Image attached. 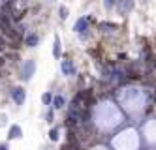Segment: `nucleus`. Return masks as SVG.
Masks as SVG:
<instances>
[{"label":"nucleus","instance_id":"9","mask_svg":"<svg viewBox=\"0 0 156 150\" xmlns=\"http://www.w3.org/2000/svg\"><path fill=\"white\" fill-rule=\"evenodd\" d=\"M53 107H55V109H60V107H64V98H62V96H57V98L53 99Z\"/></svg>","mask_w":156,"mask_h":150},{"label":"nucleus","instance_id":"16","mask_svg":"<svg viewBox=\"0 0 156 150\" xmlns=\"http://www.w3.org/2000/svg\"><path fill=\"white\" fill-rule=\"evenodd\" d=\"M143 2H145V0H143Z\"/></svg>","mask_w":156,"mask_h":150},{"label":"nucleus","instance_id":"5","mask_svg":"<svg viewBox=\"0 0 156 150\" xmlns=\"http://www.w3.org/2000/svg\"><path fill=\"white\" fill-rule=\"evenodd\" d=\"M87 25H88V21H87V19H79V21L75 23L73 30H75V32H85V30H87Z\"/></svg>","mask_w":156,"mask_h":150},{"label":"nucleus","instance_id":"11","mask_svg":"<svg viewBox=\"0 0 156 150\" xmlns=\"http://www.w3.org/2000/svg\"><path fill=\"white\" fill-rule=\"evenodd\" d=\"M49 137H51V141H58V128H53Z\"/></svg>","mask_w":156,"mask_h":150},{"label":"nucleus","instance_id":"2","mask_svg":"<svg viewBox=\"0 0 156 150\" xmlns=\"http://www.w3.org/2000/svg\"><path fill=\"white\" fill-rule=\"evenodd\" d=\"M133 6V0H120L119 2V11H120V15H126L128 11L132 9Z\"/></svg>","mask_w":156,"mask_h":150},{"label":"nucleus","instance_id":"4","mask_svg":"<svg viewBox=\"0 0 156 150\" xmlns=\"http://www.w3.org/2000/svg\"><path fill=\"white\" fill-rule=\"evenodd\" d=\"M62 72H64V75H75V68L70 60H64L62 62Z\"/></svg>","mask_w":156,"mask_h":150},{"label":"nucleus","instance_id":"1","mask_svg":"<svg viewBox=\"0 0 156 150\" xmlns=\"http://www.w3.org/2000/svg\"><path fill=\"white\" fill-rule=\"evenodd\" d=\"M12 98H13V101L17 103V105H21V103H25V90H23V88H13V92H12Z\"/></svg>","mask_w":156,"mask_h":150},{"label":"nucleus","instance_id":"7","mask_svg":"<svg viewBox=\"0 0 156 150\" xmlns=\"http://www.w3.org/2000/svg\"><path fill=\"white\" fill-rule=\"evenodd\" d=\"M53 56H55V58H58V56H60V40H58V36H55V47H53Z\"/></svg>","mask_w":156,"mask_h":150},{"label":"nucleus","instance_id":"12","mask_svg":"<svg viewBox=\"0 0 156 150\" xmlns=\"http://www.w3.org/2000/svg\"><path fill=\"white\" fill-rule=\"evenodd\" d=\"M41 101H43V103H45V105H49V103L53 101V96H51V94H47V92H45V94H43V96H41Z\"/></svg>","mask_w":156,"mask_h":150},{"label":"nucleus","instance_id":"10","mask_svg":"<svg viewBox=\"0 0 156 150\" xmlns=\"http://www.w3.org/2000/svg\"><path fill=\"white\" fill-rule=\"evenodd\" d=\"M27 43L30 45V47H34V45H38V36H36V34H30V36L27 38Z\"/></svg>","mask_w":156,"mask_h":150},{"label":"nucleus","instance_id":"3","mask_svg":"<svg viewBox=\"0 0 156 150\" xmlns=\"http://www.w3.org/2000/svg\"><path fill=\"white\" fill-rule=\"evenodd\" d=\"M34 68H36L34 62H27V64H25V68H23V79H25V81H28V79L32 77V73H34Z\"/></svg>","mask_w":156,"mask_h":150},{"label":"nucleus","instance_id":"6","mask_svg":"<svg viewBox=\"0 0 156 150\" xmlns=\"http://www.w3.org/2000/svg\"><path fill=\"white\" fill-rule=\"evenodd\" d=\"M21 133H23V131H21V128H19V126H12V128H9V139H19V137H21Z\"/></svg>","mask_w":156,"mask_h":150},{"label":"nucleus","instance_id":"15","mask_svg":"<svg viewBox=\"0 0 156 150\" xmlns=\"http://www.w3.org/2000/svg\"><path fill=\"white\" fill-rule=\"evenodd\" d=\"M0 150H8V146H4V145H2V146H0Z\"/></svg>","mask_w":156,"mask_h":150},{"label":"nucleus","instance_id":"14","mask_svg":"<svg viewBox=\"0 0 156 150\" xmlns=\"http://www.w3.org/2000/svg\"><path fill=\"white\" fill-rule=\"evenodd\" d=\"M113 2H115V0H104V4H105V8H111V6H113Z\"/></svg>","mask_w":156,"mask_h":150},{"label":"nucleus","instance_id":"13","mask_svg":"<svg viewBox=\"0 0 156 150\" xmlns=\"http://www.w3.org/2000/svg\"><path fill=\"white\" fill-rule=\"evenodd\" d=\"M58 13H60V19H66V17H68V9H66V8H60Z\"/></svg>","mask_w":156,"mask_h":150},{"label":"nucleus","instance_id":"8","mask_svg":"<svg viewBox=\"0 0 156 150\" xmlns=\"http://www.w3.org/2000/svg\"><path fill=\"white\" fill-rule=\"evenodd\" d=\"M100 30H104V32H113V30H117V25H111V23H102V25H100Z\"/></svg>","mask_w":156,"mask_h":150}]
</instances>
